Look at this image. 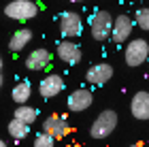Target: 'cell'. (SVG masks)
<instances>
[{"instance_id":"6da1fadb","label":"cell","mask_w":149,"mask_h":147,"mask_svg":"<svg viewBox=\"0 0 149 147\" xmlns=\"http://www.w3.org/2000/svg\"><path fill=\"white\" fill-rule=\"evenodd\" d=\"M113 22L115 19L111 17V13L107 11H96L94 15L90 17V30H92V36L96 41H107L111 34H113Z\"/></svg>"},{"instance_id":"7a4b0ae2","label":"cell","mask_w":149,"mask_h":147,"mask_svg":"<svg viewBox=\"0 0 149 147\" xmlns=\"http://www.w3.org/2000/svg\"><path fill=\"white\" fill-rule=\"evenodd\" d=\"M115 128H117V113L107 109L94 119V124L90 128V134H92V139H107Z\"/></svg>"},{"instance_id":"3957f363","label":"cell","mask_w":149,"mask_h":147,"mask_svg":"<svg viewBox=\"0 0 149 147\" xmlns=\"http://www.w3.org/2000/svg\"><path fill=\"white\" fill-rule=\"evenodd\" d=\"M38 13V6L32 2V0H13L4 6V15L11 19H17V22H26V19H32Z\"/></svg>"},{"instance_id":"277c9868","label":"cell","mask_w":149,"mask_h":147,"mask_svg":"<svg viewBox=\"0 0 149 147\" xmlns=\"http://www.w3.org/2000/svg\"><path fill=\"white\" fill-rule=\"evenodd\" d=\"M149 56V43L145 38H134V41L128 43V47L124 51L126 64L128 66H141Z\"/></svg>"},{"instance_id":"5b68a950","label":"cell","mask_w":149,"mask_h":147,"mask_svg":"<svg viewBox=\"0 0 149 147\" xmlns=\"http://www.w3.org/2000/svg\"><path fill=\"white\" fill-rule=\"evenodd\" d=\"M81 17L79 13L74 11H66L62 17H60V32L64 34V38H74L81 34Z\"/></svg>"},{"instance_id":"8992f818","label":"cell","mask_w":149,"mask_h":147,"mask_svg":"<svg viewBox=\"0 0 149 147\" xmlns=\"http://www.w3.org/2000/svg\"><path fill=\"white\" fill-rule=\"evenodd\" d=\"M92 102H94V94H92L90 90H85V88L74 90L72 94L68 96V100H66L68 109H70V111H74V113H81V111L90 109Z\"/></svg>"},{"instance_id":"52a82bcc","label":"cell","mask_w":149,"mask_h":147,"mask_svg":"<svg viewBox=\"0 0 149 147\" xmlns=\"http://www.w3.org/2000/svg\"><path fill=\"white\" fill-rule=\"evenodd\" d=\"M111 77H113V66L107 64V62L94 64L92 68L85 72V79L92 85H104L107 81H111Z\"/></svg>"},{"instance_id":"ba28073f","label":"cell","mask_w":149,"mask_h":147,"mask_svg":"<svg viewBox=\"0 0 149 147\" xmlns=\"http://www.w3.org/2000/svg\"><path fill=\"white\" fill-rule=\"evenodd\" d=\"M58 58L66 64H79L81 62V49L77 43H72L70 38H64L62 43H58Z\"/></svg>"},{"instance_id":"9c48e42d","label":"cell","mask_w":149,"mask_h":147,"mask_svg":"<svg viewBox=\"0 0 149 147\" xmlns=\"http://www.w3.org/2000/svg\"><path fill=\"white\" fill-rule=\"evenodd\" d=\"M43 132H49L51 137L62 139V137H66L70 132V126L66 124V119L62 115H49L43 122Z\"/></svg>"},{"instance_id":"30bf717a","label":"cell","mask_w":149,"mask_h":147,"mask_svg":"<svg viewBox=\"0 0 149 147\" xmlns=\"http://www.w3.org/2000/svg\"><path fill=\"white\" fill-rule=\"evenodd\" d=\"M132 28H134L132 19L128 15H119L113 22V34H111V38L115 43H126L128 38H130V34H132Z\"/></svg>"},{"instance_id":"8fae6325","label":"cell","mask_w":149,"mask_h":147,"mask_svg":"<svg viewBox=\"0 0 149 147\" xmlns=\"http://www.w3.org/2000/svg\"><path fill=\"white\" fill-rule=\"evenodd\" d=\"M64 90V79L60 77V75H47L43 81H40L38 85V92H40V96L43 98H53V96H58L60 92Z\"/></svg>"},{"instance_id":"7c38bea8","label":"cell","mask_w":149,"mask_h":147,"mask_svg":"<svg viewBox=\"0 0 149 147\" xmlns=\"http://www.w3.org/2000/svg\"><path fill=\"white\" fill-rule=\"evenodd\" d=\"M132 115L136 119H149V92H136V94L132 96Z\"/></svg>"},{"instance_id":"4fadbf2b","label":"cell","mask_w":149,"mask_h":147,"mask_svg":"<svg viewBox=\"0 0 149 147\" xmlns=\"http://www.w3.org/2000/svg\"><path fill=\"white\" fill-rule=\"evenodd\" d=\"M49 60H51V56H49L47 49H34L26 58V66H28L30 70H43L45 66L49 64Z\"/></svg>"},{"instance_id":"5bb4252c","label":"cell","mask_w":149,"mask_h":147,"mask_svg":"<svg viewBox=\"0 0 149 147\" xmlns=\"http://www.w3.org/2000/svg\"><path fill=\"white\" fill-rule=\"evenodd\" d=\"M30 41H32V30H30V28H22V30H17L15 34L11 36L9 49H11V51H22L24 47H28Z\"/></svg>"},{"instance_id":"9a60e30c","label":"cell","mask_w":149,"mask_h":147,"mask_svg":"<svg viewBox=\"0 0 149 147\" xmlns=\"http://www.w3.org/2000/svg\"><path fill=\"white\" fill-rule=\"evenodd\" d=\"M9 134L15 139V141H22V139L28 137V132H30V124L28 122H24V119H19V117H13L11 122H9Z\"/></svg>"},{"instance_id":"2e32d148","label":"cell","mask_w":149,"mask_h":147,"mask_svg":"<svg viewBox=\"0 0 149 147\" xmlns=\"http://www.w3.org/2000/svg\"><path fill=\"white\" fill-rule=\"evenodd\" d=\"M30 94H32V88H30V83H28V81L17 83L15 88H13V92H11V96H13V100H15L17 105H24L26 100L30 98Z\"/></svg>"},{"instance_id":"e0dca14e","label":"cell","mask_w":149,"mask_h":147,"mask_svg":"<svg viewBox=\"0 0 149 147\" xmlns=\"http://www.w3.org/2000/svg\"><path fill=\"white\" fill-rule=\"evenodd\" d=\"M36 115H38V111H36V109H32V107H28L26 102H24V105H19L17 109H15V117L24 119V122H28V124H34Z\"/></svg>"},{"instance_id":"ac0fdd59","label":"cell","mask_w":149,"mask_h":147,"mask_svg":"<svg viewBox=\"0 0 149 147\" xmlns=\"http://www.w3.org/2000/svg\"><path fill=\"white\" fill-rule=\"evenodd\" d=\"M136 26H139L141 30L149 32V9H141L136 13Z\"/></svg>"},{"instance_id":"d6986e66","label":"cell","mask_w":149,"mask_h":147,"mask_svg":"<svg viewBox=\"0 0 149 147\" xmlns=\"http://www.w3.org/2000/svg\"><path fill=\"white\" fill-rule=\"evenodd\" d=\"M53 143H56V137H51L49 132H43V134H38L34 139V145L36 147H51Z\"/></svg>"},{"instance_id":"ffe728a7","label":"cell","mask_w":149,"mask_h":147,"mask_svg":"<svg viewBox=\"0 0 149 147\" xmlns=\"http://www.w3.org/2000/svg\"><path fill=\"white\" fill-rule=\"evenodd\" d=\"M70 2H81V0H70Z\"/></svg>"}]
</instances>
